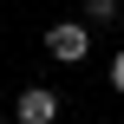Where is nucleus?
<instances>
[{
	"label": "nucleus",
	"mask_w": 124,
	"mask_h": 124,
	"mask_svg": "<svg viewBox=\"0 0 124 124\" xmlns=\"http://www.w3.org/2000/svg\"><path fill=\"white\" fill-rule=\"evenodd\" d=\"M46 59L85 65V59H92V20H52V26H46Z\"/></svg>",
	"instance_id": "nucleus-1"
},
{
	"label": "nucleus",
	"mask_w": 124,
	"mask_h": 124,
	"mask_svg": "<svg viewBox=\"0 0 124 124\" xmlns=\"http://www.w3.org/2000/svg\"><path fill=\"white\" fill-rule=\"evenodd\" d=\"M13 118H20V124H52V118H59V92L26 85V92H20V105H13Z\"/></svg>",
	"instance_id": "nucleus-2"
},
{
	"label": "nucleus",
	"mask_w": 124,
	"mask_h": 124,
	"mask_svg": "<svg viewBox=\"0 0 124 124\" xmlns=\"http://www.w3.org/2000/svg\"><path fill=\"white\" fill-rule=\"evenodd\" d=\"M85 20H92V26H118L124 20V0H85Z\"/></svg>",
	"instance_id": "nucleus-3"
},
{
	"label": "nucleus",
	"mask_w": 124,
	"mask_h": 124,
	"mask_svg": "<svg viewBox=\"0 0 124 124\" xmlns=\"http://www.w3.org/2000/svg\"><path fill=\"white\" fill-rule=\"evenodd\" d=\"M111 92H118V98H124V46H118V52H111Z\"/></svg>",
	"instance_id": "nucleus-4"
},
{
	"label": "nucleus",
	"mask_w": 124,
	"mask_h": 124,
	"mask_svg": "<svg viewBox=\"0 0 124 124\" xmlns=\"http://www.w3.org/2000/svg\"><path fill=\"white\" fill-rule=\"evenodd\" d=\"M0 124H7V111H0Z\"/></svg>",
	"instance_id": "nucleus-5"
}]
</instances>
